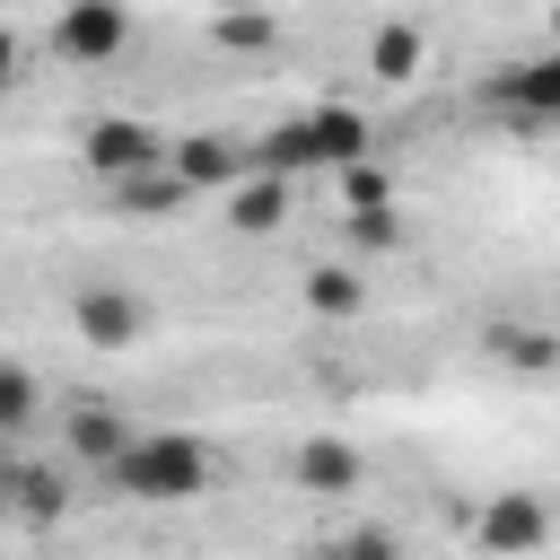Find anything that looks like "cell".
Segmentation results:
<instances>
[{
  "label": "cell",
  "instance_id": "obj_4",
  "mask_svg": "<svg viewBox=\"0 0 560 560\" xmlns=\"http://www.w3.org/2000/svg\"><path fill=\"white\" fill-rule=\"evenodd\" d=\"M481 105H499L516 131H542V122H560V61H551V52H525V61L490 70Z\"/></svg>",
  "mask_w": 560,
  "mask_h": 560
},
{
  "label": "cell",
  "instance_id": "obj_14",
  "mask_svg": "<svg viewBox=\"0 0 560 560\" xmlns=\"http://www.w3.org/2000/svg\"><path fill=\"white\" fill-rule=\"evenodd\" d=\"M184 201H192V192H184L166 166H149V175H122V184H114V210H122V219H175Z\"/></svg>",
  "mask_w": 560,
  "mask_h": 560
},
{
  "label": "cell",
  "instance_id": "obj_19",
  "mask_svg": "<svg viewBox=\"0 0 560 560\" xmlns=\"http://www.w3.org/2000/svg\"><path fill=\"white\" fill-rule=\"evenodd\" d=\"M332 560H402V542H394L385 525H350V534L332 542Z\"/></svg>",
  "mask_w": 560,
  "mask_h": 560
},
{
  "label": "cell",
  "instance_id": "obj_23",
  "mask_svg": "<svg viewBox=\"0 0 560 560\" xmlns=\"http://www.w3.org/2000/svg\"><path fill=\"white\" fill-rule=\"evenodd\" d=\"M0 490H9V464H0Z\"/></svg>",
  "mask_w": 560,
  "mask_h": 560
},
{
  "label": "cell",
  "instance_id": "obj_8",
  "mask_svg": "<svg viewBox=\"0 0 560 560\" xmlns=\"http://www.w3.org/2000/svg\"><path fill=\"white\" fill-rule=\"evenodd\" d=\"M245 166H254V158H245V140H228V131H192V140H166V175H175L184 192H228Z\"/></svg>",
  "mask_w": 560,
  "mask_h": 560
},
{
  "label": "cell",
  "instance_id": "obj_2",
  "mask_svg": "<svg viewBox=\"0 0 560 560\" xmlns=\"http://www.w3.org/2000/svg\"><path fill=\"white\" fill-rule=\"evenodd\" d=\"M149 324H158L149 298L122 289V280H79V289H70V332H79L88 350H140Z\"/></svg>",
  "mask_w": 560,
  "mask_h": 560
},
{
  "label": "cell",
  "instance_id": "obj_22",
  "mask_svg": "<svg viewBox=\"0 0 560 560\" xmlns=\"http://www.w3.org/2000/svg\"><path fill=\"white\" fill-rule=\"evenodd\" d=\"M219 9H280V0H219Z\"/></svg>",
  "mask_w": 560,
  "mask_h": 560
},
{
  "label": "cell",
  "instance_id": "obj_9",
  "mask_svg": "<svg viewBox=\"0 0 560 560\" xmlns=\"http://www.w3.org/2000/svg\"><path fill=\"white\" fill-rule=\"evenodd\" d=\"M219 201H228V228H236V236H271V228H289V210H298V184H289V175L245 166Z\"/></svg>",
  "mask_w": 560,
  "mask_h": 560
},
{
  "label": "cell",
  "instance_id": "obj_13",
  "mask_svg": "<svg viewBox=\"0 0 560 560\" xmlns=\"http://www.w3.org/2000/svg\"><path fill=\"white\" fill-rule=\"evenodd\" d=\"M481 350H490L499 368H516V376H551V368H560V341H551L542 324H508V315L481 324Z\"/></svg>",
  "mask_w": 560,
  "mask_h": 560
},
{
  "label": "cell",
  "instance_id": "obj_3",
  "mask_svg": "<svg viewBox=\"0 0 560 560\" xmlns=\"http://www.w3.org/2000/svg\"><path fill=\"white\" fill-rule=\"evenodd\" d=\"M79 166L105 175V184L149 175V166H166V131L140 122V114H105V122H88V140H79Z\"/></svg>",
  "mask_w": 560,
  "mask_h": 560
},
{
  "label": "cell",
  "instance_id": "obj_16",
  "mask_svg": "<svg viewBox=\"0 0 560 560\" xmlns=\"http://www.w3.org/2000/svg\"><path fill=\"white\" fill-rule=\"evenodd\" d=\"M26 429H44V385H35V368L0 359V438H26Z\"/></svg>",
  "mask_w": 560,
  "mask_h": 560
},
{
  "label": "cell",
  "instance_id": "obj_12",
  "mask_svg": "<svg viewBox=\"0 0 560 560\" xmlns=\"http://www.w3.org/2000/svg\"><path fill=\"white\" fill-rule=\"evenodd\" d=\"M429 70V35L411 26V18H385L376 35H368V79H385V88H411Z\"/></svg>",
  "mask_w": 560,
  "mask_h": 560
},
{
  "label": "cell",
  "instance_id": "obj_20",
  "mask_svg": "<svg viewBox=\"0 0 560 560\" xmlns=\"http://www.w3.org/2000/svg\"><path fill=\"white\" fill-rule=\"evenodd\" d=\"M350 245L385 254V245H402V219H394V210H350Z\"/></svg>",
  "mask_w": 560,
  "mask_h": 560
},
{
  "label": "cell",
  "instance_id": "obj_18",
  "mask_svg": "<svg viewBox=\"0 0 560 560\" xmlns=\"http://www.w3.org/2000/svg\"><path fill=\"white\" fill-rule=\"evenodd\" d=\"M341 210H394V184H385V166H341Z\"/></svg>",
  "mask_w": 560,
  "mask_h": 560
},
{
  "label": "cell",
  "instance_id": "obj_7",
  "mask_svg": "<svg viewBox=\"0 0 560 560\" xmlns=\"http://www.w3.org/2000/svg\"><path fill=\"white\" fill-rule=\"evenodd\" d=\"M131 438H140V420H131L122 402H70V411H61V455L88 464V472H105Z\"/></svg>",
  "mask_w": 560,
  "mask_h": 560
},
{
  "label": "cell",
  "instance_id": "obj_17",
  "mask_svg": "<svg viewBox=\"0 0 560 560\" xmlns=\"http://www.w3.org/2000/svg\"><path fill=\"white\" fill-rule=\"evenodd\" d=\"M210 44L219 52H271L280 44V9H219L210 18Z\"/></svg>",
  "mask_w": 560,
  "mask_h": 560
},
{
  "label": "cell",
  "instance_id": "obj_5",
  "mask_svg": "<svg viewBox=\"0 0 560 560\" xmlns=\"http://www.w3.org/2000/svg\"><path fill=\"white\" fill-rule=\"evenodd\" d=\"M542 542H551L542 490H490V508H481V560H542Z\"/></svg>",
  "mask_w": 560,
  "mask_h": 560
},
{
  "label": "cell",
  "instance_id": "obj_10",
  "mask_svg": "<svg viewBox=\"0 0 560 560\" xmlns=\"http://www.w3.org/2000/svg\"><path fill=\"white\" fill-rule=\"evenodd\" d=\"M289 472H298V490H315V499H350V490L368 481V455H359L350 438H306Z\"/></svg>",
  "mask_w": 560,
  "mask_h": 560
},
{
  "label": "cell",
  "instance_id": "obj_6",
  "mask_svg": "<svg viewBox=\"0 0 560 560\" xmlns=\"http://www.w3.org/2000/svg\"><path fill=\"white\" fill-rule=\"evenodd\" d=\"M122 44H131V9L122 0H70L52 18V52L61 61H114Z\"/></svg>",
  "mask_w": 560,
  "mask_h": 560
},
{
  "label": "cell",
  "instance_id": "obj_24",
  "mask_svg": "<svg viewBox=\"0 0 560 560\" xmlns=\"http://www.w3.org/2000/svg\"><path fill=\"white\" fill-rule=\"evenodd\" d=\"M61 9H70V0H61Z\"/></svg>",
  "mask_w": 560,
  "mask_h": 560
},
{
  "label": "cell",
  "instance_id": "obj_1",
  "mask_svg": "<svg viewBox=\"0 0 560 560\" xmlns=\"http://www.w3.org/2000/svg\"><path fill=\"white\" fill-rule=\"evenodd\" d=\"M105 481H114L122 499H140V508H192V499H210L219 455H210L192 429H140V438L105 464Z\"/></svg>",
  "mask_w": 560,
  "mask_h": 560
},
{
  "label": "cell",
  "instance_id": "obj_21",
  "mask_svg": "<svg viewBox=\"0 0 560 560\" xmlns=\"http://www.w3.org/2000/svg\"><path fill=\"white\" fill-rule=\"evenodd\" d=\"M18 61H26V52H18V35H9V26H0V96H9V88H18Z\"/></svg>",
  "mask_w": 560,
  "mask_h": 560
},
{
  "label": "cell",
  "instance_id": "obj_15",
  "mask_svg": "<svg viewBox=\"0 0 560 560\" xmlns=\"http://www.w3.org/2000/svg\"><path fill=\"white\" fill-rule=\"evenodd\" d=\"M306 306H315V315H332V324H341V315H359V306H368L359 262H315V271H306Z\"/></svg>",
  "mask_w": 560,
  "mask_h": 560
},
{
  "label": "cell",
  "instance_id": "obj_11",
  "mask_svg": "<svg viewBox=\"0 0 560 560\" xmlns=\"http://www.w3.org/2000/svg\"><path fill=\"white\" fill-rule=\"evenodd\" d=\"M0 508L26 516V525H61V516H70V472H52V464H9Z\"/></svg>",
  "mask_w": 560,
  "mask_h": 560
}]
</instances>
